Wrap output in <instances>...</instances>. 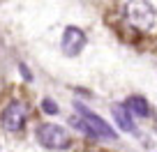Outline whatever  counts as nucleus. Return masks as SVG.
I'll return each instance as SVG.
<instances>
[{
  "label": "nucleus",
  "instance_id": "nucleus-1",
  "mask_svg": "<svg viewBox=\"0 0 157 152\" xmlns=\"http://www.w3.org/2000/svg\"><path fill=\"white\" fill-rule=\"evenodd\" d=\"M76 111H78V115L69 120V124L76 127L78 132H83L86 136H90V138H109V141L118 136L116 129H113L104 118H99L97 113H93L90 108L76 104Z\"/></svg>",
  "mask_w": 157,
  "mask_h": 152
},
{
  "label": "nucleus",
  "instance_id": "nucleus-2",
  "mask_svg": "<svg viewBox=\"0 0 157 152\" xmlns=\"http://www.w3.org/2000/svg\"><path fill=\"white\" fill-rule=\"evenodd\" d=\"M125 21L132 25L136 32H152L157 25V12L150 2H125L123 5Z\"/></svg>",
  "mask_w": 157,
  "mask_h": 152
},
{
  "label": "nucleus",
  "instance_id": "nucleus-3",
  "mask_svg": "<svg viewBox=\"0 0 157 152\" xmlns=\"http://www.w3.org/2000/svg\"><path fill=\"white\" fill-rule=\"evenodd\" d=\"M35 136H37L39 145H44L46 150H67L69 147V134L60 124L42 122L35 132Z\"/></svg>",
  "mask_w": 157,
  "mask_h": 152
},
{
  "label": "nucleus",
  "instance_id": "nucleus-4",
  "mask_svg": "<svg viewBox=\"0 0 157 152\" xmlns=\"http://www.w3.org/2000/svg\"><path fill=\"white\" fill-rule=\"evenodd\" d=\"M25 120H28V104H25L23 99H12V102H7V106L0 113L2 127H5L7 132H12V134L21 132V129L25 127Z\"/></svg>",
  "mask_w": 157,
  "mask_h": 152
},
{
  "label": "nucleus",
  "instance_id": "nucleus-5",
  "mask_svg": "<svg viewBox=\"0 0 157 152\" xmlns=\"http://www.w3.org/2000/svg\"><path fill=\"white\" fill-rule=\"evenodd\" d=\"M86 42H88V37H86L83 30L76 28V25H67L63 30V37H60V51L67 58H74L86 49Z\"/></svg>",
  "mask_w": 157,
  "mask_h": 152
},
{
  "label": "nucleus",
  "instance_id": "nucleus-6",
  "mask_svg": "<svg viewBox=\"0 0 157 152\" xmlns=\"http://www.w3.org/2000/svg\"><path fill=\"white\" fill-rule=\"evenodd\" d=\"M113 120H116V124L123 129V132H127V134L134 132L132 113L127 111V106H125V104H116V106H113Z\"/></svg>",
  "mask_w": 157,
  "mask_h": 152
},
{
  "label": "nucleus",
  "instance_id": "nucleus-7",
  "mask_svg": "<svg viewBox=\"0 0 157 152\" xmlns=\"http://www.w3.org/2000/svg\"><path fill=\"white\" fill-rule=\"evenodd\" d=\"M125 106H127L129 113H134V115H139V118H148V115H150V104H148L146 97H141V95H132V97H127Z\"/></svg>",
  "mask_w": 157,
  "mask_h": 152
},
{
  "label": "nucleus",
  "instance_id": "nucleus-8",
  "mask_svg": "<svg viewBox=\"0 0 157 152\" xmlns=\"http://www.w3.org/2000/svg\"><path fill=\"white\" fill-rule=\"evenodd\" d=\"M42 111L44 113H49V115H56V113H58V104L53 102V99H42Z\"/></svg>",
  "mask_w": 157,
  "mask_h": 152
},
{
  "label": "nucleus",
  "instance_id": "nucleus-9",
  "mask_svg": "<svg viewBox=\"0 0 157 152\" xmlns=\"http://www.w3.org/2000/svg\"><path fill=\"white\" fill-rule=\"evenodd\" d=\"M21 74H23V79H33V76H30V72H28V67H25V65H21Z\"/></svg>",
  "mask_w": 157,
  "mask_h": 152
}]
</instances>
